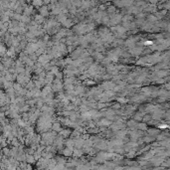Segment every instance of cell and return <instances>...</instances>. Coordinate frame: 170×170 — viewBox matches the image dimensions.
Here are the masks:
<instances>
[{"label": "cell", "mask_w": 170, "mask_h": 170, "mask_svg": "<svg viewBox=\"0 0 170 170\" xmlns=\"http://www.w3.org/2000/svg\"><path fill=\"white\" fill-rule=\"evenodd\" d=\"M4 52H5L4 47H1V46H0V53H4Z\"/></svg>", "instance_id": "7a4b0ae2"}, {"label": "cell", "mask_w": 170, "mask_h": 170, "mask_svg": "<svg viewBox=\"0 0 170 170\" xmlns=\"http://www.w3.org/2000/svg\"><path fill=\"white\" fill-rule=\"evenodd\" d=\"M143 44H144L145 46H150V45H152V44H153V42H152V41H149V40H147V41H145V42H144V43H143Z\"/></svg>", "instance_id": "6da1fadb"}, {"label": "cell", "mask_w": 170, "mask_h": 170, "mask_svg": "<svg viewBox=\"0 0 170 170\" xmlns=\"http://www.w3.org/2000/svg\"><path fill=\"white\" fill-rule=\"evenodd\" d=\"M167 127V125H160V128H165Z\"/></svg>", "instance_id": "3957f363"}]
</instances>
